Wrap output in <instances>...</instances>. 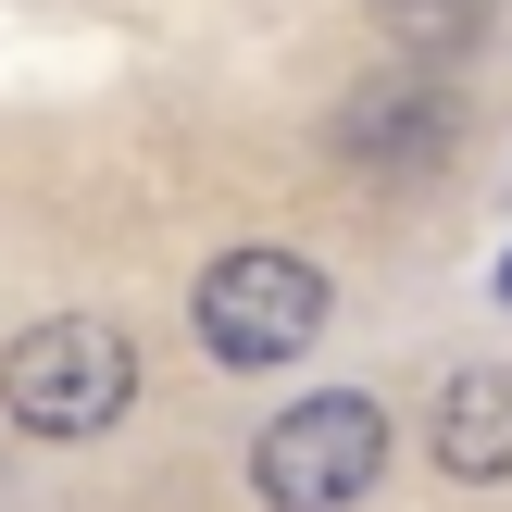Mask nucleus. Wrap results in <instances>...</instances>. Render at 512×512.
<instances>
[{
    "mask_svg": "<svg viewBox=\"0 0 512 512\" xmlns=\"http://www.w3.org/2000/svg\"><path fill=\"white\" fill-rule=\"evenodd\" d=\"M125 400H138V338L100 313H50L0 350V413L25 438H100L125 425Z\"/></svg>",
    "mask_w": 512,
    "mask_h": 512,
    "instance_id": "nucleus-1",
    "label": "nucleus"
},
{
    "mask_svg": "<svg viewBox=\"0 0 512 512\" xmlns=\"http://www.w3.org/2000/svg\"><path fill=\"white\" fill-rule=\"evenodd\" d=\"M375 475H388V413L363 388H313L250 438V488L275 512H350L375 500Z\"/></svg>",
    "mask_w": 512,
    "mask_h": 512,
    "instance_id": "nucleus-2",
    "label": "nucleus"
},
{
    "mask_svg": "<svg viewBox=\"0 0 512 512\" xmlns=\"http://www.w3.org/2000/svg\"><path fill=\"white\" fill-rule=\"evenodd\" d=\"M188 313H200V350H213V363L275 375V363H300V350L325 338V275L300 263V250H225Z\"/></svg>",
    "mask_w": 512,
    "mask_h": 512,
    "instance_id": "nucleus-3",
    "label": "nucleus"
},
{
    "mask_svg": "<svg viewBox=\"0 0 512 512\" xmlns=\"http://www.w3.org/2000/svg\"><path fill=\"white\" fill-rule=\"evenodd\" d=\"M450 125H463V113H450L438 75H375V88L338 100V150H350L363 175H400V188L450 163Z\"/></svg>",
    "mask_w": 512,
    "mask_h": 512,
    "instance_id": "nucleus-4",
    "label": "nucleus"
},
{
    "mask_svg": "<svg viewBox=\"0 0 512 512\" xmlns=\"http://www.w3.org/2000/svg\"><path fill=\"white\" fill-rule=\"evenodd\" d=\"M438 475L450 488H500L512 475V363L450 375V400H438Z\"/></svg>",
    "mask_w": 512,
    "mask_h": 512,
    "instance_id": "nucleus-5",
    "label": "nucleus"
},
{
    "mask_svg": "<svg viewBox=\"0 0 512 512\" xmlns=\"http://www.w3.org/2000/svg\"><path fill=\"white\" fill-rule=\"evenodd\" d=\"M375 25H388V50H413V63H463L500 25V0H375Z\"/></svg>",
    "mask_w": 512,
    "mask_h": 512,
    "instance_id": "nucleus-6",
    "label": "nucleus"
},
{
    "mask_svg": "<svg viewBox=\"0 0 512 512\" xmlns=\"http://www.w3.org/2000/svg\"><path fill=\"white\" fill-rule=\"evenodd\" d=\"M500 300H512V250H500Z\"/></svg>",
    "mask_w": 512,
    "mask_h": 512,
    "instance_id": "nucleus-7",
    "label": "nucleus"
}]
</instances>
